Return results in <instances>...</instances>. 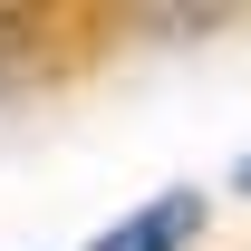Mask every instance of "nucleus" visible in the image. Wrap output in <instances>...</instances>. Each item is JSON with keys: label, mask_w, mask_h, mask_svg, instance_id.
Returning a JSON list of instances; mask_svg holds the SVG:
<instances>
[{"label": "nucleus", "mask_w": 251, "mask_h": 251, "mask_svg": "<svg viewBox=\"0 0 251 251\" xmlns=\"http://www.w3.org/2000/svg\"><path fill=\"white\" fill-rule=\"evenodd\" d=\"M193 232H203V193H155L126 222H106L87 251H193Z\"/></svg>", "instance_id": "nucleus-1"}, {"label": "nucleus", "mask_w": 251, "mask_h": 251, "mask_svg": "<svg viewBox=\"0 0 251 251\" xmlns=\"http://www.w3.org/2000/svg\"><path fill=\"white\" fill-rule=\"evenodd\" d=\"M232 184H242V193H251V155H242V164H232Z\"/></svg>", "instance_id": "nucleus-2"}]
</instances>
